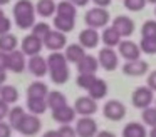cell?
Instances as JSON below:
<instances>
[{"instance_id":"obj_1","label":"cell","mask_w":156,"mask_h":137,"mask_svg":"<svg viewBox=\"0 0 156 137\" xmlns=\"http://www.w3.org/2000/svg\"><path fill=\"white\" fill-rule=\"evenodd\" d=\"M47 72L51 74V80L57 85H62L69 80V65L66 60L64 53L61 52H52L47 57Z\"/></svg>"},{"instance_id":"obj_2","label":"cell","mask_w":156,"mask_h":137,"mask_svg":"<svg viewBox=\"0 0 156 137\" xmlns=\"http://www.w3.org/2000/svg\"><path fill=\"white\" fill-rule=\"evenodd\" d=\"M14 20L19 29L27 30L35 23V7L30 0H17L14 5Z\"/></svg>"},{"instance_id":"obj_3","label":"cell","mask_w":156,"mask_h":137,"mask_svg":"<svg viewBox=\"0 0 156 137\" xmlns=\"http://www.w3.org/2000/svg\"><path fill=\"white\" fill-rule=\"evenodd\" d=\"M84 22L91 29H102L109 23V12L102 7H94V9L87 10L84 15Z\"/></svg>"},{"instance_id":"obj_4","label":"cell","mask_w":156,"mask_h":137,"mask_svg":"<svg viewBox=\"0 0 156 137\" xmlns=\"http://www.w3.org/2000/svg\"><path fill=\"white\" fill-rule=\"evenodd\" d=\"M41 129H42V122H41V119H39V115L25 112V115L22 117V120L19 122V125L15 130L24 134V135L32 137V135H37V134L41 132Z\"/></svg>"},{"instance_id":"obj_5","label":"cell","mask_w":156,"mask_h":137,"mask_svg":"<svg viewBox=\"0 0 156 137\" xmlns=\"http://www.w3.org/2000/svg\"><path fill=\"white\" fill-rule=\"evenodd\" d=\"M131 102L136 109H146L154 102V92H153L149 87L143 85V87H136L133 90L131 95Z\"/></svg>"},{"instance_id":"obj_6","label":"cell","mask_w":156,"mask_h":137,"mask_svg":"<svg viewBox=\"0 0 156 137\" xmlns=\"http://www.w3.org/2000/svg\"><path fill=\"white\" fill-rule=\"evenodd\" d=\"M98 62H99V67H102L106 72H114V70L118 69L119 57H118V53H116V50L112 49V47H104V49L99 50Z\"/></svg>"},{"instance_id":"obj_7","label":"cell","mask_w":156,"mask_h":137,"mask_svg":"<svg viewBox=\"0 0 156 137\" xmlns=\"http://www.w3.org/2000/svg\"><path fill=\"white\" fill-rule=\"evenodd\" d=\"M126 105L121 102V100H118V99H111V100H108V102L104 104V107H102V114H104V117L106 119H109V120H121V119H124V115H126Z\"/></svg>"},{"instance_id":"obj_8","label":"cell","mask_w":156,"mask_h":137,"mask_svg":"<svg viewBox=\"0 0 156 137\" xmlns=\"http://www.w3.org/2000/svg\"><path fill=\"white\" fill-rule=\"evenodd\" d=\"M42 45H44L45 49L52 50V52H59V50H62L67 45L66 33L59 32V30H51V32L47 33V37L42 40Z\"/></svg>"},{"instance_id":"obj_9","label":"cell","mask_w":156,"mask_h":137,"mask_svg":"<svg viewBox=\"0 0 156 137\" xmlns=\"http://www.w3.org/2000/svg\"><path fill=\"white\" fill-rule=\"evenodd\" d=\"M74 110H76V114H79L82 117L92 115V114L98 112V100L91 99L89 95L77 97L74 102Z\"/></svg>"},{"instance_id":"obj_10","label":"cell","mask_w":156,"mask_h":137,"mask_svg":"<svg viewBox=\"0 0 156 137\" xmlns=\"http://www.w3.org/2000/svg\"><path fill=\"white\" fill-rule=\"evenodd\" d=\"M74 129L77 137H94L98 134V122L91 115H87L82 117V119H77V124H76Z\"/></svg>"},{"instance_id":"obj_11","label":"cell","mask_w":156,"mask_h":137,"mask_svg":"<svg viewBox=\"0 0 156 137\" xmlns=\"http://www.w3.org/2000/svg\"><path fill=\"white\" fill-rule=\"evenodd\" d=\"M27 67V60L22 50H12L7 53V69L12 70L14 74H22Z\"/></svg>"},{"instance_id":"obj_12","label":"cell","mask_w":156,"mask_h":137,"mask_svg":"<svg viewBox=\"0 0 156 137\" xmlns=\"http://www.w3.org/2000/svg\"><path fill=\"white\" fill-rule=\"evenodd\" d=\"M118 52L126 62L129 60H136L141 57V50H139V45L133 40H121L118 43Z\"/></svg>"},{"instance_id":"obj_13","label":"cell","mask_w":156,"mask_h":137,"mask_svg":"<svg viewBox=\"0 0 156 137\" xmlns=\"http://www.w3.org/2000/svg\"><path fill=\"white\" fill-rule=\"evenodd\" d=\"M112 27H114L119 35L124 37V39L131 37L133 32H134V22H133V19L128 15H118L112 20Z\"/></svg>"},{"instance_id":"obj_14","label":"cell","mask_w":156,"mask_h":137,"mask_svg":"<svg viewBox=\"0 0 156 137\" xmlns=\"http://www.w3.org/2000/svg\"><path fill=\"white\" fill-rule=\"evenodd\" d=\"M25 69L32 74L34 77H44L47 74V60L42 55H30L29 57V62Z\"/></svg>"},{"instance_id":"obj_15","label":"cell","mask_w":156,"mask_h":137,"mask_svg":"<svg viewBox=\"0 0 156 137\" xmlns=\"http://www.w3.org/2000/svg\"><path fill=\"white\" fill-rule=\"evenodd\" d=\"M148 72V62L141 59H136V60H129L122 65V74L129 77H141Z\"/></svg>"},{"instance_id":"obj_16","label":"cell","mask_w":156,"mask_h":137,"mask_svg":"<svg viewBox=\"0 0 156 137\" xmlns=\"http://www.w3.org/2000/svg\"><path fill=\"white\" fill-rule=\"evenodd\" d=\"M76 110L74 107H71L69 104H66V105L62 107H57V109H52V119L55 120V122H59L61 125H64V124H71L72 120L76 119Z\"/></svg>"},{"instance_id":"obj_17","label":"cell","mask_w":156,"mask_h":137,"mask_svg":"<svg viewBox=\"0 0 156 137\" xmlns=\"http://www.w3.org/2000/svg\"><path fill=\"white\" fill-rule=\"evenodd\" d=\"M99 40H101V35L98 33V30L91 29V27L81 30V33H79V43L84 49H94V47H98Z\"/></svg>"},{"instance_id":"obj_18","label":"cell","mask_w":156,"mask_h":137,"mask_svg":"<svg viewBox=\"0 0 156 137\" xmlns=\"http://www.w3.org/2000/svg\"><path fill=\"white\" fill-rule=\"evenodd\" d=\"M42 40L37 39L35 35H25L24 40H22V52H24V55H37L39 52L42 50Z\"/></svg>"},{"instance_id":"obj_19","label":"cell","mask_w":156,"mask_h":137,"mask_svg":"<svg viewBox=\"0 0 156 137\" xmlns=\"http://www.w3.org/2000/svg\"><path fill=\"white\" fill-rule=\"evenodd\" d=\"M108 90H109L108 82H106L104 79H99L98 77V79L94 80V84L87 89V95L91 97V99H94V100H101V99H104V97L108 95Z\"/></svg>"},{"instance_id":"obj_20","label":"cell","mask_w":156,"mask_h":137,"mask_svg":"<svg viewBox=\"0 0 156 137\" xmlns=\"http://www.w3.org/2000/svg\"><path fill=\"white\" fill-rule=\"evenodd\" d=\"M98 69H99L98 59L92 57V55H89V53H86V55L77 62L79 74H96V72H98Z\"/></svg>"},{"instance_id":"obj_21","label":"cell","mask_w":156,"mask_h":137,"mask_svg":"<svg viewBox=\"0 0 156 137\" xmlns=\"http://www.w3.org/2000/svg\"><path fill=\"white\" fill-rule=\"evenodd\" d=\"M64 49H66L64 57H66V60L71 62V63H77L79 60L86 55V49L81 43H71V45H66Z\"/></svg>"},{"instance_id":"obj_22","label":"cell","mask_w":156,"mask_h":137,"mask_svg":"<svg viewBox=\"0 0 156 137\" xmlns=\"http://www.w3.org/2000/svg\"><path fill=\"white\" fill-rule=\"evenodd\" d=\"M49 94V87L47 84L41 82V80H35L30 85L27 87V97L29 99H45Z\"/></svg>"},{"instance_id":"obj_23","label":"cell","mask_w":156,"mask_h":137,"mask_svg":"<svg viewBox=\"0 0 156 137\" xmlns=\"http://www.w3.org/2000/svg\"><path fill=\"white\" fill-rule=\"evenodd\" d=\"M122 137H148L144 125L139 122H128L122 129Z\"/></svg>"},{"instance_id":"obj_24","label":"cell","mask_w":156,"mask_h":137,"mask_svg":"<svg viewBox=\"0 0 156 137\" xmlns=\"http://www.w3.org/2000/svg\"><path fill=\"white\" fill-rule=\"evenodd\" d=\"M121 39L122 37L118 33V30L114 29V27H106L104 29V32H102V35H101V40L104 42V45L106 47H118V43L121 42Z\"/></svg>"},{"instance_id":"obj_25","label":"cell","mask_w":156,"mask_h":137,"mask_svg":"<svg viewBox=\"0 0 156 137\" xmlns=\"http://www.w3.org/2000/svg\"><path fill=\"white\" fill-rule=\"evenodd\" d=\"M45 102H47L49 109H57V107H62L67 104V97L62 92H59V90H49L47 97H45Z\"/></svg>"},{"instance_id":"obj_26","label":"cell","mask_w":156,"mask_h":137,"mask_svg":"<svg viewBox=\"0 0 156 137\" xmlns=\"http://www.w3.org/2000/svg\"><path fill=\"white\" fill-rule=\"evenodd\" d=\"M34 7H35V13H39V15L44 17V19L52 17L55 12V2L54 0H39Z\"/></svg>"},{"instance_id":"obj_27","label":"cell","mask_w":156,"mask_h":137,"mask_svg":"<svg viewBox=\"0 0 156 137\" xmlns=\"http://www.w3.org/2000/svg\"><path fill=\"white\" fill-rule=\"evenodd\" d=\"M54 27L55 30L66 33V32H72L76 27V19H69V17H61V15H55L54 17Z\"/></svg>"},{"instance_id":"obj_28","label":"cell","mask_w":156,"mask_h":137,"mask_svg":"<svg viewBox=\"0 0 156 137\" xmlns=\"http://www.w3.org/2000/svg\"><path fill=\"white\" fill-rule=\"evenodd\" d=\"M55 12H57V15H61V17L76 19V15H77V7L72 5L69 0H62V2H59L57 5H55Z\"/></svg>"},{"instance_id":"obj_29","label":"cell","mask_w":156,"mask_h":137,"mask_svg":"<svg viewBox=\"0 0 156 137\" xmlns=\"http://www.w3.org/2000/svg\"><path fill=\"white\" fill-rule=\"evenodd\" d=\"M0 99L7 104H15L19 100V90L14 85H0Z\"/></svg>"},{"instance_id":"obj_30","label":"cell","mask_w":156,"mask_h":137,"mask_svg":"<svg viewBox=\"0 0 156 137\" xmlns=\"http://www.w3.org/2000/svg\"><path fill=\"white\" fill-rule=\"evenodd\" d=\"M17 49V37L14 33L7 32L4 35H0V50L2 52H12V50Z\"/></svg>"},{"instance_id":"obj_31","label":"cell","mask_w":156,"mask_h":137,"mask_svg":"<svg viewBox=\"0 0 156 137\" xmlns=\"http://www.w3.org/2000/svg\"><path fill=\"white\" fill-rule=\"evenodd\" d=\"M27 109H29V112L34 114V115H41V114H44L49 107H47L45 99H29L27 97Z\"/></svg>"},{"instance_id":"obj_32","label":"cell","mask_w":156,"mask_h":137,"mask_svg":"<svg viewBox=\"0 0 156 137\" xmlns=\"http://www.w3.org/2000/svg\"><path fill=\"white\" fill-rule=\"evenodd\" d=\"M24 115H25V109H24V107H20V105L14 107V109H9V114H7L9 125H10L12 129H17L19 122L22 120V117H24Z\"/></svg>"},{"instance_id":"obj_33","label":"cell","mask_w":156,"mask_h":137,"mask_svg":"<svg viewBox=\"0 0 156 137\" xmlns=\"http://www.w3.org/2000/svg\"><path fill=\"white\" fill-rule=\"evenodd\" d=\"M139 50H141V53L154 55V53H156V39H151V37H143L141 42H139Z\"/></svg>"},{"instance_id":"obj_34","label":"cell","mask_w":156,"mask_h":137,"mask_svg":"<svg viewBox=\"0 0 156 137\" xmlns=\"http://www.w3.org/2000/svg\"><path fill=\"white\" fill-rule=\"evenodd\" d=\"M51 30H52V29H51V25H49V23L39 22V23H34V25H32V35H35L37 39L44 40Z\"/></svg>"},{"instance_id":"obj_35","label":"cell","mask_w":156,"mask_h":137,"mask_svg":"<svg viewBox=\"0 0 156 137\" xmlns=\"http://www.w3.org/2000/svg\"><path fill=\"white\" fill-rule=\"evenodd\" d=\"M96 79H98V77H96V74H79L77 79H76V82H77V87L87 90L89 87L94 84Z\"/></svg>"},{"instance_id":"obj_36","label":"cell","mask_w":156,"mask_h":137,"mask_svg":"<svg viewBox=\"0 0 156 137\" xmlns=\"http://www.w3.org/2000/svg\"><path fill=\"white\" fill-rule=\"evenodd\" d=\"M141 119H143V122H144L146 125L154 127L156 125V107L149 105V107H146V109H143Z\"/></svg>"},{"instance_id":"obj_37","label":"cell","mask_w":156,"mask_h":137,"mask_svg":"<svg viewBox=\"0 0 156 137\" xmlns=\"http://www.w3.org/2000/svg\"><path fill=\"white\" fill-rule=\"evenodd\" d=\"M141 35L143 37H151L156 39V20H146L141 27Z\"/></svg>"},{"instance_id":"obj_38","label":"cell","mask_w":156,"mask_h":137,"mask_svg":"<svg viewBox=\"0 0 156 137\" xmlns=\"http://www.w3.org/2000/svg\"><path fill=\"white\" fill-rule=\"evenodd\" d=\"M146 0H122V5L124 9L131 10V12H138V10H143L146 7Z\"/></svg>"},{"instance_id":"obj_39","label":"cell","mask_w":156,"mask_h":137,"mask_svg":"<svg viewBox=\"0 0 156 137\" xmlns=\"http://www.w3.org/2000/svg\"><path fill=\"white\" fill-rule=\"evenodd\" d=\"M55 132H57V137H77L76 129L71 127V124H64V125H61Z\"/></svg>"},{"instance_id":"obj_40","label":"cell","mask_w":156,"mask_h":137,"mask_svg":"<svg viewBox=\"0 0 156 137\" xmlns=\"http://www.w3.org/2000/svg\"><path fill=\"white\" fill-rule=\"evenodd\" d=\"M10 27H12L10 19H9V17H2V19H0V35L10 32Z\"/></svg>"},{"instance_id":"obj_41","label":"cell","mask_w":156,"mask_h":137,"mask_svg":"<svg viewBox=\"0 0 156 137\" xmlns=\"http://www.w3.org/2000/svg\"><path fill=\"white\" fill-rule=\"evenodd\" d=\"M0 137H12V127L4 120H0Z\"/></svg>"},{"instance_id":"obj_42","label":"cell","mask_w":156,"mask_h":137,"mask_svg":"<svg viewBox=\"0 0 156 137\" xmlns=\"http://www.w3.org/2000/svg\"><path fill=\"white\" fill-rule=\"evenodd\" d=\"M146 87H149L153 92H156V70H153L148 75V79H146Z\"/></svg>"},{"instance_id":"obj_43","label":"cell","mask_w":156,"mask_h":137,"mask_svg":"<svg viewBox=\"0 0 156 137\" xmlns=\"http://www.w3.org/2000/svg\"><path fill=\"white\" fill-rule=\"evenodd\" d=\"M9 104L7 102H4V100L0 99V120H4L5 117H7V114H9Z\"/></svg>"},{"instance_id":"obj_44","label":"cell","mask_w":156,"mask_h":137,"mask_svg":"<svg viewBox=\"0 0 156 137\" xmlns=\"http://www.w3.org/2000/svg\"><path fill=\"white\" fill-rule=\"evenodd\" d=\"M0 69L7 70V52H2V50H0Z\"/></svg>"},{"instance_id":"obj_45","label":"cell","mask_w":156,"mask_h":137,"mask_svg":"<svg viewBox=\"0 0 156 137\" xmlns=\"http://www.w3.org/2000/svg\"><path fill=\"white\" fill-rule=\"evenodd\" d=\"M92 2L96 3V7H102V9H106V7H109L112 3V0H92Z\"/></svg>"},{"instance_id":"obj_46","label":"cell","mask_w":156,"mask_h":137,"mask_svg":"<svg viewBox=\"0 0 156 137\" xmlns=\"http://www.w3.org/2000/svg\"><path fill=\"white\" fill-rule=\"evenodd\" d=\"M69 2H71L72 5H76V7H84V5L89 3V0H69Z\"/></svg>"},{"instance_id":"obj_47","label":"cell","mask_w":156,"mask_h":137,"mask_svg":"<svg viewBox=\"0 0 156 137\" xmlns=\"http://www.w3.org/2000/svg\"><path fill=\"white\" fill-rule=\"evenodd\" d=\"M94 137H116V135L112 132H109V130H101V132H98Z\"/></svg>"},{"instance_id":"obj_48","label":"cell","mask_w":156,"mask_h":137,"mask_svg":"<svg viewBox=\"0 0 156 137\" xmlns=\"http://www.w3.org/2000/svg\"><path fill=\"white\" fill-rule=\"evenodd\" d=\"M7 80V72H5V69H0V85Z\"/></svg>"},{"instance_id":"obj_49","label":"cell","mask_w":156,"mask_h":137,"mask_svg":"<svg viewBox=\"0 0 156 137\" xmlns=\"http://www.w3.org/2000/svg\"><path fill=\"white\" fill-rule=\"evenodd\" d=\"M42 137H57V132H55V130H47Z\"/></svg>"},{"instance_id":"obj_50","label":"cell","mask_w":156,"mask_h":137,"mask_svg":"<svg viewBox=\"0 0 156 137\" xmlns=\"http://www.w3.org/2000/svg\"><path fill=\"white\" fill-rule=\"evenodd\" d=\"M148 137H156V125L151 127V130L148 132Z\"/></svg>"},{"instance_id":"obj_51","label":"cell","mask_w":156,"mask_h":137,"mask_svg":"<svg viewBox=\"0 0 156 137\" xmlns=\"http://www.w3.org/2000/svg\"><path fill=\"white\" fill-rule=\"evenodd\" d=\"M9 2H10V0H0V7H2V5H7Z\"/></svg>"},{"instance_id":"obj_52","label":"cell","mask_w":156,"mask_h":137,"mask_svg":"<svg viewBox=\"0 0 156 137\" xmlns=\"http://www.w3.org/2000/svg\"><path fill=\"white\" fill-rule=\"evenodd\" d=\"M2 17H5V13H4V10L0 9V19H2Z\"/></svg>"},{"instance_id":"obj_53","label":"cell","mask_w":156,"mask_h":137,"mask_svg":"<svg viewBox=\"0 0 156 137\" xmlns=\"http://www.w3.org/2000/svg\"><path fill=\"white\" fill-rule=\"evenodd\" d=\"M146 2H149V3H156V0H146Z\"/></svg>"},{"instance_id":"obj_54","label":"cell","mask_w":156,"mask_h":137,"mask_svg":"<svg viewBox=\"0 0 156 137\" xmlns=\"http://www.w3.org/2000/svg\"><path fill=\"white\" fill-rule=\"evenodd\" d=\"M154 107H156V105H154Z\"/></svg>"}]
</instances>
